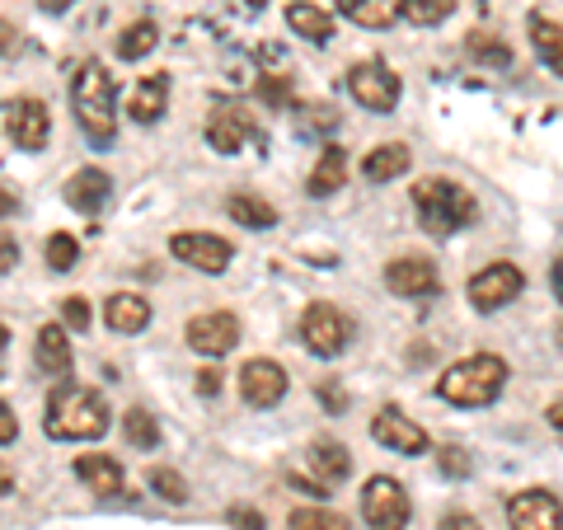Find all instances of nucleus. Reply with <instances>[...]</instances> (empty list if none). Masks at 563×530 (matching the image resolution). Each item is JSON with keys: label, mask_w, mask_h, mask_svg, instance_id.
<instances>
[{"label": "nucleus", "mask_w": 563, "mask_h": 530, "mask_svg": "<svg viewBox=\"0 0 563 530\" xmlns=\"http://www.w3.org/2000/svg\"><path fill=\"white\" fill-rule=\"evenodd\" d=\"M339 14H347L362 29H385L404 14V0H339Z\"/></svg>", "instance_id": "nucleus-27"}, {"label": "nucleus", "mask_w": 563, "mask_h": 530, "mask_svg": "<svg viewBox=\"0 0 563 530\" xmlns=\"http://www.w3.org/2000/svg\"><path fill=\"white\" fill-rule=\"evenodd\" d=\"M14 263H20V244H14V235L0 231V277H5Z\"/></svg>", "instance_id": "nucleus-40"}, {"label": "nucleus", "mask_w": 563, "mask_h": 530, "mask_svg": "<svg viewBox=\"0 0 563 530\" xmlns=\"http://www.w3.org/2000/svg\"><path fill=\"white\" fill-rule=\"evenodd\" d=\"M5 132L20 151H43L47 136H52V118H47V103L43 99H20L10 103L5 113Z\"/></svg>", "instance_id": "nucleus-14"}, {"label": "nucleus", "mask_w": 563, "mask_h": 530, "mask_svg": "<svg viewBox=\"0 0 563 530\" xmlns=\"http://www.w3.org/2000/svg\"><path fill=\"white\" fill-rule=\"evenodd\" d=\"M198 395H207V399L221 395V371H217V366H202V371H198Z\"/></svg>", "instance_id": "nucleus-41"}, {"label": "nucleus", "mask_w": 563, "mask_h": 530, "mask_svg": "<svg viewBox=\"0 0 563 530\" xmlns=\"http://www.w3.org/2000/svg\"><path fill=\"white\" fill-rule=\"evenodd\" d=\"M385 287H390L395 296L422 300V296H437V291H442V273H437L432 258L409 254V258H395L390 268H385Z\"/></svg>", "instance_id": "nucleus-12"}, {"label": "nucleus", "mask_w": 563, "mask_h": 530, "mask_svg": "<svg viewBox=\"0 0 563 530\" xmlns=\"http://www.w3.org/2000/svg\"><path fill=\"white\" fill-rule=\"evenodd\" d=\"M372 437L380 441V446L399 451V455H422V451L432 446L428 428H418V422H413V418H404L399 409H380V413L372 418Z\"/></svg>", "instance_id": "nucleus-15"}, {"label": "nucleus", "mask_w": 563, "mask_h": 530, "mask_svg": "<svg viewBox=\"0 0 563 530\" xmlns=\"http://www.w3.org/2000/svg\"><path fill=\"white\" fill-rule=\"evenodd\" d=\"M409 165H413V151L404 146V141H385V146L366 151L362 174H366L372 184H395L399 174H409Z\"/></svg>", "instance_id": "nucleus-20"}, {"label": "nucleus", "mask_w": 563, "mask_h": 530, "mask_svg": "<svg viewBox=\"0 0 563 530\" xmlns=\"http://www.w3.org/2000/svg\"><path fill=\"white\" fill-rule=\"evenodd\" d=\"M103 320H109L113 333H141L151 324V300L136 291H113L103 300Z\"/></svg>", "instance_id": "nucleus-18"}, {"label": "nucleus", "mask_w": 563, "mask_h": 530, "mask_svg": "<svg viewBox=\"0 0 563 530\" xmlns=\"http://www.w3.org/2000/svg\"><path fill=\"white\" fill-rule=\"evenodd\" d=\"M76 258H80V244L70 240V235H47V268L52 273H70L76 268Z\"/></svg>", "instance_id": "nucleus-34"}, {"label": "nucleus", "mask_w": 563, "mask_h": 530, "mask_svg": "<svg viewBox=\"0 0 563 530\" xmlns=\"http://www.w3.org/2000/svg\"><path fill=\"white\" fill-rule=\"evenodd\" d=\"M231 521L244 526V530H263V517H258L254 507H231Z\"/></svg>", "instance_id": "nucleus-43"}, {"label": "nucleus", "mask_w": 563, "mask_h": 530, "mask_svg": "<svg viewBox=\"0 0 563 530\" xmlns=\"http://www.w3.org/2000/svg\"><path fill=\"white\" fill-rule=\"evenodd\" d=\"M14 437H20V418H14V413H10V404L0 399V446H10Z\"/></svg>", "instance_id": "nucleus-39"}, {"label": "nucleus", "mask_w": 563, "mask_h": 530, "mask_svg": "<svg viewBox=\"0 0 563 530\" xmlns=\"http://www.w3.org/2000/svg\"><path fill=\"white\" fill-rule=\"evenodd\" d=\"M155 43H161V29H155L151 20H136L132 29H122V38H118V57H122V62H141L146 52H155Z\"/></svg>", "instance_id": "nucleus-30"}, {"label": "nucleus", "mask_w": 563, "mask_h": 530, "mask_svg": "<svg viewBox=\"0 0 563 530\" xmlns=\"http://www.w3.org/2000/svg\"><path fill=\"white\" fill-rule=\"evenodd\" d=\"M250 136H254L250 113L235 109V103H221V109L207 118V146H211V151H221V155H235Z\"/></svg>", "instance_id": "nucleus-16"}, {"label": "nucleus", "mask_w": 563, "mask_h": 530, "mask_svg": "<svg viewBox=\"0 0 563 530\" xmlns=\"http://www.w3.org/2000/svg\"><path fill=\"white\" fill-rule=\"evenodd\" d=\"M225 211H231V221L244 225V231H273L277 225V207L268 198H258V192H235L225 202Z\"/></svg>", "instance_id": "nucleus-26"}, {"label": "nucleus", "mask_w": 563, "mask_h": 530, "mask_svg": "<svg viewBox=\"0 0 563 530\" xmlns=\"http://www.w3.org/2000/svg\"><path fill=\"white\" fill-rule=\"evenodd\" d=\"M413 207H418L422 231L437 235V240L465 231V225L479 217V207H474L470 188H461L455 179H418L413 184Z\"/></svg>", "instance_id": "nucleus-4"}, {"label": "nucleus", "mask_w": 563, "mask_h": 530, "mask_svg": "<svg viewBox=\"0 0 563 530\" xmlns=\"http://www.w3.org/2000/svg\"><path fill=\"white\" fill-rule=\"evenodd\" d=\"M291 530H352L347 517H339V511H324V507H296L287 517Z\"/></svg>", "instance_id": "nucleus-31"}, {"label": "nucleus", "mask_w": 563, "mask_h": 530, "mask_svg": "<svg viewBox=\"0 0 563 530\" xmlns=\"http://www.w3.org/2000/svg\"><path fill=\"white\" fill-rule=\"evenodd\" d=\"M310 465H314V474H320V484L333 493L352 474V455H347L343 441H314V446H310Z\"/></svg>", "instance_id": "nucleus-22"}, {"label": "nucleus", "mask_w": 563, "mask_h": 530, "mask_svg": "<svg viewBox=\"0 0 563 530\" xmlns=\"http://www.w3.org/2000/svg\"><path fill=\"white\" fill-rule=\"evenodd\" d=\"M503 385H507V362L493 357V352H474V357L442 371L437 395L455 404V409H488L503 395Z\"/></svg>", "instance_id": "nucleus-2"}, {"label": "nucleus", "mask_w": 563, "mask_h": 530, "mask_svg": "<svg viewBox=\"0 0 563 530\" xmlns=\"http://www.w3.org/2000/svg\"><path fill=\"white\" fill-rule=\"evenodd\" d=\"M169 250L179 263H188V268H198V273H225L231 268V240H221V235H207V231H184V235H174L169 240Z\"/></svg>", "instance_id": "nucleus-10"}, {"label": "nucleus", "mask_w": 563, "mask_h": 530, "mask_svg": "<svg viewBox=\"0 0 563 530\" xmlns=\"http://www.w3.org/2000/svg\"><path fill=\"white\" fill-rule=\"evenodd\" d=\"M14 211H20V198H14L10 188H0V221H5V217H14Z\"/></svg>", "instance_id": "nucleus-44"}, {"label": "nucleus", "mask_w": 563, "mask_h": 530, "mask_svg": "<svg viewBox=\"0 0 563 530\" xmlns=\"http://www.w3.org/2000/svg\"><path fill=\"white\" fill-rule=\"evenodd\" d=\"M437 530H484V526L474 521L470 511H451V517H442V526H437Z\"/></svg>", "instance_id": "nucleus-42"}, {"label": "nucleus", "mask_w": 563, "mask_h": 530, "mask_svg": "<svg viewBox=\"0 0 563 530\" xmlns=\"http://www.w3.org/2000/svg\"><path fill=\"white\" fill-rule=\"evenodd\" d=\"M70 109H76L80 132L95 141V146H109L113 132H118V118H113V76L103 70L99 62H85L70 80Z\"/></svg>", "instance_id": "nucleus-3"}, {"label": "nucleus", "mask_w": 563, "mask_h": 530, "mask_svg": "<svg viewBox=\"0 0 563 530\" xmlns=\"http://www.w3.org/2000/svg\"><path fill=\"white\" fill-rule=\"evenodd\" d=\"M287 24H291L296 38H306V43L324 47L333 38V14L320 10V5H310V0H291V5H287Z\"/></svg>", "instance_id": "nucleus-21"}, {"label": "nucleus", "mask_w": 563, "mask_h": 530, "mask_svg": "<svg viewBox=\"0 0 563 530\" xmlns=\"http://www.w3.org/2000/svg\"><path fill=\"white\" fill-rule=\"evenodd\" d=\"M347 184V151L343 146H324L320 161L310 169V192L314 198H329V192H339Z\"/></svg>", "instance_id": "nucleus-25"}, {"label": "nucleus", "mask_w": 563, "mask_h": 530, "mask_svg": "<svg viewBox=\"0 0 563 530\" xmlns=\"http://www.w3.org/2000/svg\"><path fill=\"white\" fill-rule=\"evenodd\" d=\"M122 437H128L132 451H155L161 446V422H155L146 409H128L122 413Z\"/></svg>", "instance_id": "nucleus-29"}, {"label": "nucleus", "mask_w": 563, "mask_h": 530, "mask_svg": "<svg viewBox=\"0 0 563 530\" xmlns=\"http://www.w3.org/2000/svg\"><path fill=\"white\" fill-rule=\"evenodd\" d=\"M109 192H113V179L103 169H76L66 179V202L76 207V211H85V217H95V211H103V202H109Z\"/></svg>", "instance_id": "nucleus-17"}, {"label": "nucleus", "mask_w": 563, "mask_h": 530, "mask_svg": "<svg viewBox=\"0 0 563 530\" xmlns=\"http://www.w3.org/2000/svg\"><path fill=\"white\" fill-rule=\"evenodd\" d=\"M437 461H442V474H451V479H461V474H470V455H465L461 446L437 451Z\"/></svg>", "instance_id": "nucleus-38"}, {"label": "nucleus", "mask_w": 563, "mask_h": 530, "mask_svg": "<svg viewBox=\"0 0 563 530\" xmlns=\"http://www.w3.org/2000/svg\"><path fill=\"white\" fill-rule=\"evenodd\" d=\"M531 43L540 52V62L554 70V76H563V29L554 20H544V14H531Z\"/></svg>", "instance_id": "nucleus-28"}, {"label": "nucleus", "mask_w": 563, "mask_h": 530, "mask_svg": "<svg viewBox=\"0 0 563 530\" xmlns=\"http://www.w3.org/2000/svg\"><path fill=\"white\" fill-rule=\"evenodd\" d=\"M550 422H554V428H563V404H554V409H550Z\"/></svg>", "instance_id": "nucleus-49"}, {"label": "nucleus", "mask_w": 563, "mask_h": 530, "mask_svg": "<svg viewBox=\"0 0 563 530\" xmlns=\"http://www.w3.org/2000/svg\"><path fill=\"white\" fill-rule=\"evenodd\" d=\"M165 103H169V76H161V70H155V76H141V80H136L128 113H132V122H141V128H151V122H161Z\"/></svg>", "instance_id": "nucleus-19"}, {"label": "nucleus", "mask_w": 563, "mask_h": 530, "mask_svg": "<svg viewBox=\"0 0 563 530\" xmlns=\"http://www.w3.org/2000/svg\"><path fill=\"white\" fill-rule=\"evenodd\" d=\"M14 47V29L5 24V20H0V52H10Z\"/></svg>", "instance_id": "nucleus-46"}, {"label": "nucleus", "mask_w": 563, "mask_h": 530, "mask_svg": "<svg viewBox=\"0 0 563 530\" xmlns=\"http://www.w3.org/2000/svg\"><path fill=\"white\" fill-rule=\"evenodd\" d=\"M287 385H291L287 371H282L277 362H268V357L244 362V371H240V399L250 404V409H273V404H282Z\"/></svg>", "instance_id": "nucleus-11"}, {"label": "nucleus", "mask_w": 563, "mask_h": 530, "mask_svg": "<svg viewBox=\"0 0 563 530\" xmlns=\"http://www.w3.org/2000/svg\"><path fill=\"white\" fill-rule=\"evenodd\" d=\"M38 5H43L47 14H62V10H70V5H76V0H38Z\"/></svg>", "instance_id": "nucleus-45"}, {"label": "nucleus", "mask_w": 563, "mask_h": 530, "mask_svg": "<svg viewBox=\"0 0 563 530\" xmlns=\"http://www.w3.org/2000/svg\"><path fill=\"white\" fill-rule=\"evenodd\" d=\"M184 339L192 352H202V357H225V352H235L240 343V320L231 310H207V314H192Z\"/></svg>", "instance_id": "nucleus-9"}, {"label": "nucleus", "mask_w": 563, "mask_h": 530, "mask_svg": "<svg viewBox=\"0 0 563 530\" xmlns=\"http://www.w3.org/2000/svg\"><path fill=\"white\" fill-rule=\"evenodd\" d=\"M347 90H352V99H357L362 109H372V113H395L404 85H399V76H395V70L385 66V62H362V66L347 70Z\"/></svg>", "instance_id": "nucleus-8"}, {"label": "nucleus", "mask_w": 563, "mask_h": 530, "mask_svg": "<svg viewBox=\"0 0 563 530\" xmlns=\"http://www.w3.org/2000/svg\"><path fill=\"white\" fill-rule=\"evenodd\" d=\"M76 474L99 493V498H118V493H122V465L113 461V455H99V451L95 455H80Z\"/></svg>", "instance_id": "nucleus-24"}, {"label": "nucleus", "mask_w": 563, "mask_h": 530, "mask_svg": "<svg viewBox=\"0 0 563 530\" xmlns=\"http://www.w3.org/2000/svg\"><path fill=\"white\" fill-rule=\"evenodd\" d=\"M409 511H413L409 493H404V484L390 479V474H376V479L362 488V517L372 530H399L409 521Z\"/></svg>", "instance_id": "nucleus-7"}, {"label": "nucleus", "mask_w": 563, "mask_h": 530, "mask_svg": "<svg viewBox=\"0 0 563 530\" xmlns=\"http://www.w3.org/2000/svg\"><path fill=\"white\" fill-rule=\"evenodd\" d=\"M151 488L161 493L165 503H188V479L179 470H165V465H155L151 470Z\"/></svg>", "instance_id": "nucleus-35"}, {"label": "nucleus", "mask_w": 563, "mask_h": 530, "mask_svg": "<svg viewBox=\"0 0 563 530\" xmlns=\"http://www.w3.org/2000/svg\"><path fill=\"white\" fill-rule=\"evenodd\" d=\"M554 296L563 300V254H559V263H554Z\"/></svg>", "instance_id": "nucleus-47"}, {"label": "nucleus", "mask_w": 563, "mask_h": 530, "mask_svg": "<svg viewBox=\"0 0 563 530\" xmlns=\"http://www.w3.org/2000/svg\"><path fill=\"white\" fill-rule=\"evenodd\" d=\"M62 314H66L70 329H90V300H85V296H66L62 300Z\"/></svg>", "instance_id": "nucleus-37"}, {"label": "nucleus", "mask_w": 563, "mask_h": 530, "mask_svg": "<svg viewBox=\"0 0 563 530\" xmlns=\"http://www.w3.org/2000/svg\"><path fill=\"white\" fill-rule=\"evenodd\" d=\"M250 5H254V10H263V5H268V0H250Z\"/></svg>", "instance_id": "nucleus-51"}, {"label": "nucleus", "mask_w": 563, "mask_h": 530, "mask_svg": "<svg viewBox=\"0 0 563 530\" xmlns=\"http://www.w3.org/2000/svg\"><path fill=\"white\" fill-rule=\"evenodd\" d=\"M258 99L268 103V109H291V103H296V90H291V80H287V76H263V80H258Z\"/></svg>", "instance_id": "nucleus-36"}, {"label": "nucleus", "mask_w": 563, "mask_h": 530, "mask_svg": "<svg viewBox=\"0 0 563 530\" xmlns=\"http://www.w3.org/2000/svg\"><path fill=\"white\" fill-rule=\"evenodd\" d=\"M33 362H38L47 376H66L70 371V339L62 324H43L38 329V343H33Z\"/></svg>", "instance_id": "nucleus-23"}, {"label": "nucleus", "mask_w": 563, "mask_h": 530, "mask_svg": "<svg viewBox=\"0 0 563 530\" xmlns=\"http://www.w3.org/2000/svg\"><path fill=\"white\" fill-rule=\"evenodd\" d=\"M470 57L474 62H488V66H512V47L479 29V33H470Z\"/></svg>", "instance_id": "nucleus-32"}, {"label": "nucleus", "mask_w": 563, "mask_h": 530, "mask_svg": "<svg viewBox=\"0 0 563 530\" xmlns=\"http://www.w3.org/2000/svg\"><path fill=\"white\" fill-rule=\"evenodd\" d=\"M10 488H14V474H10L5 465H0V498H5V493H10Z\"/></svg>", "instance_id": "nucleus-48"}, {"label": "nucleus", "mask_w": 563, "mask_h": 530, "mask_svg": "<svg viewBox=\"0 0 563 530\" xmlns=\"http://www.w3.org/2000/svg\"><path fill=\"white\" fill-rule=\"evenodd\" d=\"M451 10H455V0H404V20H413L418 29L442 24Z\"/></svg>", "instance_id": "nucleus-33"}, {"label": "nucleus", "mask_w": 563, "mask_h": 530, "mask_svg": "<svg viewBox=\"0 0 563 530\" xmlns=\"http://www.w3.org/2000/svg\"><path fill=\"white\" fill-rule=\"evenodd\" d=\"M5 343H10V329H5V324H0V347H5Z\"/></svg>", "instance_id": "nucleus-50"}, {"label": "nucleus", "mask_w": 563, "mask_h": 530, "mask_svg": "<svg viewBox=\"0 0 563 530\" xmlns=\"http://www.w3.org/2000/svg\"><path fill=\"white\" fill-rule=\"evenodd\" d=\"M507 521L512 530H563V503L544 488H526L507 503Z\"/></svg>", "instance_id": "nucleus-13"}, {"label": "nucleus", "mask_w": 563, "mask_h": 530, "mask_svg": "<svg viewBox=\"0 0 563 530\" xmlns=\"http://www.w3.org/2000/svg\"><path fill=\"white\" fill-rule=\"evenodd\" d=\"M521 287H526V277H521L517 263L498 258V263H488V268H479L470 277V306L479 314H493V310L512 306V300L521 296Z\"/></svg>", "instance_id": "nucleus-6"}, {"label": "nucleus", "mask_w": 563, "mask_h": 530, "mask_svg": "<svg viewBox=\"0 0 563 530\" xmlns=\"http://www.w3.org/2000/svg\"><path fill=\"white\" fill-rule=\"evenodd\" d=\"M301 339L310 352H320V357H343L352 343V320L339 306H329V300H314L301 314Z\"/></svg>", "instance_id": "nucleus-5"}, {"label": "nucleus", "mask_w": 563, "mask_h": 530, "mask_svg": "<svg viewBox=\"0 0 563 530\" xmlns=\"http://www.w3.org/2000/svg\"><path fill=\"white\" fill-rule=\"evenodd\" d=\"M43 432L57 441H99L109 432V404H103V395L85 390V385H57L47 399Z\"/></svg>", "instance_id": "nucleus-1"}]
</instances>
